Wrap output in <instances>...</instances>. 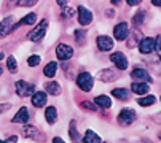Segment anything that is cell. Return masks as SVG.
Segmentation results:
<instances>
[{"mask_svg": "<svg viewBox=\"0 0 161 143\" xmlns=\"http://www.w3.org/2000/svg\"><path fill=\"white\" fill-rule=\"evenodd\" d=\"M85 37H86V32H85L83 29H77V30H75V40H77L80 45L85 43Z\"/></svg>", "mask_w": 161, "mask_h": 143, "instance_id": "cell-31", "label": "cell"}, {"mask_svg": "<svg viewBox=\"0 0 161 143\" xmlns=\"http://www.w3.org/2000/svg\"><path fill=\"white\" fill-rule=\"evenodd\" d=\"M35 86L26 80H18L14 83V92L18 97H32V94L35 92Z\"/></svg>", "mask_w": 161, "mask_h": 143, "instance_id": "cell-1", "label": "cell"}, {"mask_svg": "<svg viewBox=\"0 0 161 143\" xmlns=\"http://www.w3.org/2000/svg\"><path fill=\"white\" fill-rule=\"evenodd\" d=\"M153 50H156V38L145 37L142 41H139V51L142 54H150L153 53Z\"/></svg>", "mask_w": 161, "mask_h": 143, "instance_id": "cell-11", "label": "cell"}, {"mask_svg": "<svg viewBox=\"0 0 161 143\" xmlns=\"http://www.w3.org/2000/svg\"><path fill=\"white\" fill-rule=\"evenodd\" d=\"M83 143H102V138L93 129H88L83 135Z\"/></svg>", "mask_w": 161, "mask_h": 143, "instance_id": "cell-21", "label": "cell"}, {"mask_svg": "<svg viewBox=\"0 0 161 143\" xmlns=\"http://www.w3.org/2000/svg\"><path fill=\"white\" fill-rule=\"evenodd\" d=\"M159 100H161V97H159Z\"/></svg>", "mask_w": 161, "mask_h": 143, "instance_id": "cell-46", "label": "cell"}, {"mask_svg": "<svg viewBox=\"0 0 161 143\" xmlns=\"http://www.w3.org/2000/svg\"><path fill=\"white\" fill-rule=\"evenodd\" d=\"M126 2H128V5H131V7H136V5L142 3V0H126Z\"/></svg>", "mask_w": 161, "mask_h": 143, "instance_id": "cell-36", "label": "cell"}, {"mask_svg": "<svg viewBox=\"0 0 161 143\" xmlns=\"http://www.w3.org/2000/svg\"><path fill=\"white\" fill-rule=\"evenodd\" d=\"M7 67H8V70L11 72V73H16V72H18V61L13 56H10L7 59Z\"/></svg>", "mask_w": 161, "mask_h": 143, "instance_id": "cell-28", "label": "cell"}, {"mask_svg": "<svg viewBox=\"0 0 161 143\" xmlns=\"http://www.w3.org/2000/svg\"><path fill=\"white\" fill-rule=\"evenodd\" d=\"M155 102H156V97H155V95H152V94L142 95V97L137 99V105H141V107H144V108L155 105Z\"/></svg>", "mask_w": 161, "mask_h": 143, "instance_id": "cell-23", "label": "cell"}, {"mask_svg": "<svg viewBox=\"0 0 161 143\" xmlns=\"http://www.w3.org/2000/svg\"><path fill=\"white\" fill-rule=\"evenodd\" d=\"M0 143H7V140H0Z\"/></svg>", "mask_w": 161, "mask_h": 143, "instance_id": "cell-44", "label": "cell"}, {"mask_svg": "<svg viewBox=\"0 0 161 143\" xmlns=\"http://www.w3.org/2000/svg\"><path fill=\"white\" fill-rule=\"evenodd\" d=\"M102 143H105V141H102Z\"/></svg>", "mask_w": 161, "mask_h": 143, "instance_id": "cell-47", "label": "cell"}, {"mask_svg": "<svg viewBox=\"0 0 161 143\" xmlns=\"http://www.w3.org/2000/svg\"><path fill=\"white\" fill-rule=\"evenodd\" d=\"M58 62L56 61H50L47 65L43 67V75L47 78H54L56 77V72H58Z\"/></svg>", "mask_w": 161, "mask_h": 143, "instance_id": "cell-18", "label": "cell"}, {"mask_svg": "<svg viewBox=\"0 0 161 143\" xmlns=\"http://www.w3.org/2000/svg\"><path fill=\"white\" fill-rule=\"evenodd\" d=\"M35 22H37V14L35 13H29V14H26L24 18H22L19 22L14 24V29L19 27V26H32V24H35Z\"/></svg>", "mask_w": 161, "mask_h": 143, "instance_id": "cell-24", "label": "cell"}, {"mask_svg": "<svg viewBox=\"0 0 161 143\" xmlns=\"http://www.w3.org/2000/svg\"><path fill=\"white\" fill-rule=\"evenodd\" d=\"M80 107H81L83 110H89V111H96V110H97V105L93 103V102H89V100H83V102L80 103Z\"/></svg>", "mask_w": 161, "mask_h": 143, "instance_id": "cell-30", "label": "cell"}, {"mask_svg": "<svg viewBox=\"0 0 161 143\" xmlns=\"http://www.w3.org/2000/svg\"><path fill=\"white\" fill-rule=\"evenodd\" d=\"M112 3H113V5H117V3H121V0H112Z\"/></svg>", "mask_w": 161, "mask_h": 143, "instance_id": "cell-41", "label": "cell"}, {"mask_svg": "<svg viewBox=\"0 0 161 143\" xmlns=\"http://www.w3.org/2000/svg\"><path fill=\"white\" fill-rule=\"evenodd\" d=\"M14 30V16H5L0 21V38L7 37Z\"/></svg>", "mask_w": 161, "mask_h": 143, "instance_id": "cell-9", "label": "cell"}, {"mask_svg": "<svg viewBox=\"0 0 161 143\" xmlns=\"http://www.w3.org/2000/svg\"><path fill=\"white\" fill-rule=\"evenodd\" d=\"M18 135H10L8 138H7V143H18Z\"/></svg>", "mask_w": 161, "mask_h": 143, "instance_id": "cell-35", "label": "cell"}, {"mask_svg": "<svg viewBox=\"0 0 161 143\" xmlns=\"http://www.w3.org/2000/svg\"><path fill=\"white\" fill-rule=\"evenodd\" d=\"M29 119H31V113H29V108L27 107H21L16 113H14V116L11 118V123H14V124H29Z\"/></svg>", "mask_w": 161, "mask_h": 143, "instance_id": "cell-8", "label": "cell"}, {"mask_svg": "<svg viewBox=\"0 0 161 143\" xmlns=\"http://www.w3.org/2000/svg\"><path fill=\"white\" fill-rule=\"evenodd\" d=\"M2 73H3V68H2V67H0V77H2Z\"/></svg>", "mask_w": 161, "mask_h": 143, "instance_id": "cell-42", "label": "cell"}, {"mask_svg": "<svg viewBox=\"0 0 161 143\" xmlns=\"http://www.w3.org/2000/svg\"><path fill=\"white\" fill-rule=\"evenodd\" d=\"M35 3H38V0H18L19 7H34Z\"/></svg>", "mask_w": 161, "mask_h": 143, "instance_id": "cell-32", "label": "cell"}, {"mask_svg": "<svg viewBox=\"0 0 161 143\" xmlns=\"http://www.w3.org/2000/svg\"><path fill=\"white\" fill-rule=\"evenodd\" d=\"M69 135H70V140H72L74 143L83 141V138H81V135H80V132H78V129H77V123H75V121H70V124H69Z\"/></svg>", "mask_w": 161, "mask_h": 143, "instance_id": "cell-22", "label": "cell"}, {"mask_svg": "<svg viewBox=\"0 0 161 143\" xmlns=\"http://www.w3.org/2000/svg\"><path fill=\"white\" fill-rule=\"evenodd\" d=\"M94 103L101 108H110L112 107V99L108 97V95H97V97H94Z\"/></svg>", "mask_w": 161, "mask_h": 143, "instance_id": "cell-26", "label": "cell"}, {"mask_svg": "<svg viewBox=\"0 0 161 143\" xmlns=\"http://www.w3.org/2000/svg\"><path fill=\"white\" fill-rule=\"evenodd\" d=\"M51 143H65V141H64L61 137H54V138L51 140Z\"/></svg>", "mask_w": 161, "mask_h": 143, "instance_id": "cell-37", "label": "cell"}, {"mask_svg": "<svg viewBox=\"0 0 161 143\" xmlns=\"http://www.w3.org/2000/svg\"><path fill=\"white\" fill-rule=\"evenodd\" d=\"M129 91L134 92V94H137L139 97H142V95H147V92L150 91V84L145 83V81H132Z\"/></svg>", "mask_w": 161, "mask_h": 143, "instance_id": "cell-15", "label": "cell"}, {"mask_svg": "<svg viewBox=\"0 0 161 143\" xmlns=\"http://www.w3.org/2000/svg\"><path fill=\"white\" fill-rule=\"evenodd\" d=\"M31 103L35 108H43L45 105L48 103V94L45 91H35L31 97Z\"/></svg>", "mask_w": 161, "mask_h": 143, "instance_id": "cell-10", "label": "cell"}, {"mask_svg": "<svg viewBox=\"0 0 161 143\" xmlns=\"http://www.w3.org/2000/svg\"><path fill=\"white\" fill-rule=\"evenodd\" d=\"M45 92L50 94V95H59L62 92V89H61V84L58 81L51 80V81H48L47 84H45Z\"/></svg>", "mask_w": 161, "mask_h": 143, "instance_id": "cell-20", "label": "cell"}, {"mask_svg": "<svg viewBox=\"0 0 161 143\" xmlns=\"http://www.w3.org/2000/svg\"><path fill=\"white\" fill-rule=\"evenodd\" d=\"M96 43H97L99 51H104V53H105V51H112V50H113V46H115L113 38L108 37V35H99L97 40H96Z\"/></svg>", "mask_w": 161, "mask_h": 143, "instance_id": "cell-14", "label": "cell"}, {"mask_svg": "<svg viewBox=\"0 0 161 143\" xmlns=\"http://www.w3.org/2000/svg\"><path fill=\"white\" fill-rule=\"evenodd\" d=\"M75 14V10L74 8H69V7H64L62 8V16L64 18H72Z\"/></svg>", "mask_w": 161, "mask_h": 143, "instance_id": "cell-33", "label": "cell"}, {"mask_svg": "<svg viewBox=\"0 0 161 143\" xmlns=\"http://www.w3.org/2000/svg\"><path fill=\"white\" fill-rule=\"evenodd\" d=\"M47 29H48V21L47 19H42L37 26L27 34V38L31 40V41H40L43 37H45V34H47Z\"/></svg>", "mask_w": 161, "mask_h": 143, "instance_id": "cell-4", "label": "cell"}, {"mask_svg": "<svg viewBox=\"0 0 161 143\" xmlns=\"http://www.w3.org/2000/svg\"><path fill=\"white\" fill-rule=\"evenodd\" d=\"M45 121H47L50 126L56 124V121H58V110H56V107L50 105V107L45 108Z\"/></svg>", "mask_w": 161, "mask_h": 143, "instance_id": "cell-17", "label": "cell"}, {"mask_svg": "<svg viewBox=\"0 0 161 143\" xmlns=\"http://www.w3.org/2000/svg\"><path fill=\"white\" fill-rule=\"evenodd\" d=\"M112 92V95L115 99H118V100H121V102H125V100H129V91L126 89V87H115V89H112L110 91Z\"/></svg>", "mask_w": 161, "mask_h": 143, "instance_id": "cell-19", "label": "cell"}, {"mask_svg": "<svg viewBox=\"0 0 161 143\" xmlns=\"http://www.w3.org/2000/svg\"><path fill=\"white\" fill-rule=\"evenodd\" d=\"M131 78H132L134 81H145V83H148V84L153 83L150 73H148L145 68H141V67H137V68H134V70L131 72Z\"/></svg>", "mask_w": 161, "mask_h": 143, "instance_id": "cell-12", "label": "cell"}, {"mask_svg": "<svg viewBox=\"0 0 161 143\" xmlns=\"http://www.w3.org/2000/svg\"><path fill=\"white\" fill-rule=\"evenodd\" d=\"M110 61L115 64V67H117L118 70H126L128 68V57L120 53V51H115L110 54Z\"/></svg>", "mask_w": 161, "mask_h": 143, "instance_id": "cell-13", "label": "cell"}, {"mask_svg": "<svg viewBox=\"0 0 161 143\" xmlns=\"http://www.w3.org/2000/svg\"><path fill=\"white\" fill-rule=\"evenodd\" d=\"M158 137H159V138H161V134H159V135H158Z\"/></svg>", "mask_w": 161, "mask_h": 143, "instance_id": "cell-45", "label": "cell"}, {"mask_svg": "<svg viewBox=\"0 0 161 143\" xmlns=\"http://www.w3.org/2000/svg\"><path fill=\"white\" fill-rule=\"evenodd\" d=\"M77 86L83 91V92H89L94 86V78L89 72H80L77 75Z\"/></svg>", "mask_w": 161, "mask_h": 143, "instance_id": "cell-3", "label": "cell"}, {"mask_svg": "<svg viewBox=\"0 0 161 143\" xmlns=\"http://www.w3.org/2000/svg\"><path fill=\"white\" fill-rule=\"evenodd\" d=\"M131 34V27H129V24L128 22H118L117 26L113 27V37L115 40H118V41H123L129 37Z\"/></svg>", "mask_w": 161, "mask_h": 143, "instance_id": "cell-6", "label": "cell"}, {"mask_svg": "<svg viewBox=\"0 0 161 143\" xmlns=\"http://www.w3.org/2000/svg\"><path fill=\"white\" fill-rule=\"evenodd\" d=\"M56 2H58V5H59V7H62V8H64V7L67 5L69 0H56Z\"/></svg>", "mask_w": 161, "mask_h": 143, "instance_id": "cell-38", "label": "cell"}, {"mask_svg": "<svg viewBox=\"0 0 161 143\" xmlns=\"http://www.w3.org/2000/svg\"><path fill=\"white\" fill-rule=\"evenodd\" d=\"M21 135L24 138H31L34 141H45V140H47V135L42 134L35 126H31V124H24V126H22Z\"/></svg>", "mask_w": 161, "mask_h": 143, "instance_id": "cell-2", "label": "cell"}, {"mask_svg": "<svg viewBox=\"0 0 161 143\" xmlns=\"http://www.w3.org/2000/svg\"><path fill=\"white\" fill-rule=\"evenodd\" d=\"M142 143H150V140H142Z\"/></svg>", "mask_w": 161, "mask_h": 143, "instance_id": "cell-43", "label": "cell"}, {"mask_svg": "<svg viewBox=\"0 0 161 143\" xmlns=\"http://www.w3.org/2000/svg\"><path fill=\"white\" fill-rule=\"evenodd\" d=\"M74 56V48L72 46H69L67 43H59L56 46V57L62 62L69 61V59H72Z\"/></svg>", "mask_w": 161, "mask_h": 143, "instance_id": "cell-7", "label": "cell"}, {"mask_svg": "<svg viewBox=\"0 0 161 143\" xmlns=\"http://www.w3.org/2000/svg\"><path fill=\"white\" fill-rule=\"evenodd\" d=\"M152 3H153L155 7H161V0H152Z\"/></svg>", "mask_w": 161, "mask_h": 143, "instance_id": "cell-39", "label": "cell"}, {"mask_svg": "<svg viewBox=\"0 0 161 143\" xmlns=\"http://www.w3.org/2000/svg\"><path fill=\"white\" fill-rule=\"evenodd\" d=\"M144 19H145V10H139L134 14V18H132L134 26H141V24L144 22Z\"/></svg>", "mask_w": 161, "mask_h": 143, "instance_id": "cell-27", "label": "cell"}, {"mask_svg": "<svg viewBox=\"0 0 161 143\" xmlns=\"http://www.w3.org/2000/svg\"><path fill=\"white\" fill-rule=\"evenodd\" d=\"M40 62H42V57L38 54H32V56L27 57V65L29 67H38Z\"/></svg>", "mask_w": 161, "mask_h": 143, "instance_id": "cell-29", "label": "cell"}, {"mask_svg": "<svg viewBox=\"0 0 161 143\" xmlns=\"http://www.w3.org/2000/svg\"><path fill=\"white\" fill-rule=\"evenodd\" d=\"M136 118H137V114H136V111L132 110V108H123L120 113H118V116H117V121H118V124L120 126H123V127H128V126H131L134 121H136Z\"/></svg>", "mask_w": 161, "mask_h": 143, "instance_id": "cell-5", "label": "cell"}, {"mask_svg": "<svg viewBox=\"0 0 161 143\" xmlns=\"http://www.w3.org/2000/svg\"><path fill=\"white\" fill-rule=\"evenodd\" d=\"M5 57V53H3V50H0V61H2Z\"/></svg>", "mask_w": 161, "mask_h": 143, "instance_id": "cell-40", "label": "cell"}, {"mask_svg": "<svg viewBox=\"0 0 161 143\" xmlns=\"http://www.w3.org/2000/svg\"><path fill=\"white\" fill-rule=\"evenodd\" d=\"M156 53H158V56L161 59V34L156 37Z\"/></svg>", "mask_w": 161, "mask_h": 143, "instance_id": "cell-34", "label": "cell"}, {"mask_svg": "<svg viewBox=\"0 0 161 143\" xmlns=\"http://www.w3.org/2000/svg\"><path fill=\"white\" fill-rule=\"evenodd\" d=\"M78 22H80V26H89L93 22V13L88 8H85L83 5L78 7Z\"/></svg>", "mask_w": 161, "mask_h": 143, "instance_id": "cell-16", "label": "cell"}, {"mask_svg": "<svg viewBox=\"0 0 161 143\" xmlns=\"http://www.w3.org/2000/svg\"><path fill=\"white\" fill-rule=\"evenodd\" d=\"M99 78H101V81L110 83L113 80H117V73H115L113 70H110V68H104V70L99 72Z\"/></svg>", "mask_w": 161, "mask_h": 143, "instance_id": "cell-25", "label": "cell"}]
</instances>
